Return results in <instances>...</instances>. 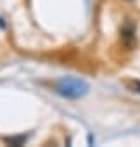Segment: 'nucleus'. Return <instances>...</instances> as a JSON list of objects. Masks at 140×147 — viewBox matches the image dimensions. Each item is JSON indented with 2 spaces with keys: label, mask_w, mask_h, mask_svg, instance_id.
I'll list each match as a JSON object with an SVG mask.
<instances>
[{
  "label": "nucleus",
  "mask_w": 140,
  "mask_h": 147,
  "mask_svg": "<svg viewBox=\"0 0 140 147\" xmlns=\"http://www.w3.org/2000/svg\"><path fill=\"white\" fill-rule=\"evenodd\" d=\"M121 38H123V42H125L128 47H131V45H133V40H135L133 28H131V26H125V28L121 30Z\"/></svg>",
  "instance_id": "f03ea898"
},
{
  "label": "nucleus",
  "mask_w": 140,
  "mask_h": 147,
  "mask_svg": "<svg viewBox=\"0 0 140 147\" xmlns=\"http://www.w3.org/2000/svg\"><path fill=\"white\" fill-rule=\"evenodd\" d=\"M81 88H85V85H83L81 82H76V80H64V82L61 83V87H59V92L64 94V95H67V97H78L80 94L85 92V90H81Z\"/></svg>",
  "instance_id": "f257e3e1"
},
{
  "label": "nucleus",
  "mask_w": 140,
  "mask_h": 147,
  "mask_svg": "<svg viewBox=\"0 0 140 147\" xmlns=\"http://www.w3.org/2000/svg\"><path fill=\"white\" fill-rule=\"evenodd\" d=\"M5 142L11 145H23L26 142V137H12V138H5Z\"/></svg>",
  "instance_id": "7ed1b4c3"
}]
</instances>
